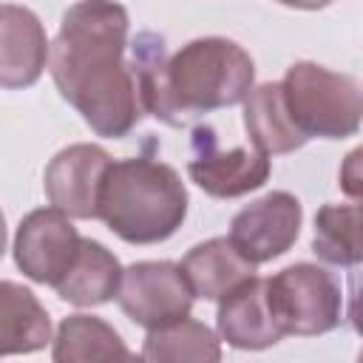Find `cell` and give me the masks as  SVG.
Wrapping results in <instances>:
<instances>
[{
	"instance_id": "obj_19",
	"label": "cell",
	"mask_w": 363,
	"mask_h": 363,
	"mask_svg": "<svg viewBox=\"0 0 363 363\" xmlns=\"http://www.w3.org/2000/svg\"><path fill=\"white\" fill-rule=\"evenodd\" d=\"M312 252L332 267H357L363 258L360 244V204H323L315 213Z\"/></svg>"
},
{
	"instance_id": "obj_18",
	"label": "cell",
	"mask_w": 363,
	"mask_h": 363,
	"mask_svg": "<svg viewBox=\"0 0 363 363\" xmlns=\"http://www.w3.org/2000/svg\"><path fill=\"white\" fill-rule=\"evenodd\" d=\"M139 357L153 360V363H164V360L213 363V360H221V340L207 323L184 315V318H176L156 329H147Z\"/></svg>"
},
{
	"instance_id": "obj_20",
	"label": "cell",
	"mask_w": 363,
	"mask_h": 363,
	"mask_svg": "<svg viewBox=\"0 0 363 363\" xmlns=\"http://www.w3.org/2000/svg\"><path fill=\"white\" fill-rule=\"evenodd\" d=\"M357 159H360V150H352L349 156H346V164L340 167V184H343V190L352 196V201H357L360 199V173H357Z\"/></svg>"
},
{
	"instance_id": "obj_15",
	"label": "cell",
	"mask_w": 363,
	"mask_h": 363,
	"mask_svg": "<svg viewBox=\"0 0 363 363\" xmlns=\"http://www.w3.org/2000/svg\"><path fill=\"white\" fill-rule=\"evenodd\" d=\"M122 281V264L119 258L99 241L82 238L79 252L68 272L57 281V295L71 306H102L116 298Z\"/></svg>"
},
{
	"instance_id": "obj_6",
	"label": "cell",
	"mask_w": 363,
	"mask_h": 363,
	"mask_svg": "<svg viewBox=\"0 0 363 363\" xmlns=\"http://www.w3.org/2000/svg\"><path fill=\"white\" fill-rule=\"evenodd\" d=\"M193 301L196 298L173 261H136L122 269L116 303L142 329H156L190 315Z\"/></svg>"
},
{
	"instance_id": "obj_17",
	"label": "cell",
	"mask_w": 363,
	"mask_h": 363,
	"mask_svg": "<svg viewBox=\"0 0 363 363\" xmlns=\"http://www.w3.org/2000/svg\"><path fill=\"white\" fill-rule=\"evenodd\" d=\"M113 357H133L125 346L119 332L96 318V315H68L57 326L51 337V360L57 363H79V360H113Z\"/></svg>"
},
{
	"instance_id": "obj_14",
	"label": "cell",
	"mask_w": 363,
	"mask_h": 363,
	"mask_svg": "<svg viewBox=\"0 0 363 363\" xmlns=\"http://www.w3.org/2000/svg\"><path fill=\"white\" fill-rule=\"evenodd\" d=\"M244 128L252 147L267 156H284L309 142L286 111L281 82H261L250 88L244 96Z\"/></svg>"
},
{
	"instance_id": "obj_12",
	"label": "cell",
	"mask_w": 363,
	"mask_h": 363,
	"mask_svg": "<svg viewBox=\"0 0 363 363\" xmlns=\"http://www.w3.org/2000/svg\"><path fill=\"white\" fill-rule=\"evenodd\" d=\"M216 326L218 337L227 340L233 349L258 352L275 346L284 335L267 301V278L252 275L241 281L235 289H230L224 298H218Z\"/></svg>"
},
{
	"instance_id": "obj_16",
	"label": "cell",
	"mask_w": 363,
	"mask_h": 363,
	"mask_svg": "<svg viewBox=\"0 0 363 363\" xmlns=\"http://www.w3.org/2000/svg\"><path fill=\"white\" fill-rule=\"evenodd\" d=\"M48 343L51 318L40 298L17 281H0V357L31 354Z\"/></svg>"
},
{
	"instance_id": "obj_2",
	"label": "cell",
	"mask_w": 363,
	"mask_h": 363,
	"mask_svg": "<svg viewBox=\"0 0 363 363\" xmlns=\"http://www.w3.org/2000/svg\"><path fill=\"white\" fill-rule=\"evenodd\" d=\"M133 74L142 113L170 128L238 105L255 85L252 57L227 37H199L164 57V40L142 34L133 43Z\"/></svg>"
},
{
	"instance_id": "obj_8",
	"label": "cell",
	"mask_w": 363,
	"mask_h": 363,
	"mask_svg": "<svg viewBox=\"0 0 363 363\" xmlns=\"http://www.w3.org/2000/svg\"><path fill=\"white\" fill-rule=\"evenodd\" d=\"M82 235L71 224V218L57 207L31 210L20 218L14 233V264L17 269L45 286H57V281L68 272L79 252Z\"/></svg>"
},
{
	"instance_id": "obj_11",
	"label": "cell",
	"mask_w": 363,
	"mask_h": 363,
	"mask_svg": "<svg viewBox=\"0 0 363 363\" xmlns=\"http://www.w3.org/2000/svg\"><path fill=\"white\" fill-rule=\"evenodd\" d=\"M48 34L40 17L14 3H0V88L34 85L48 65Z\"/></svg>"
},
{
	"instance_id": "obj_3",
	"label": "cell",
	"mask_w": 363,
	"mask_h": 363,
	"mask_svg": "<svg viewBox=\"0 0 363 363\" xmlns=\"http://www.w3.org/2000/svg\"><path fill=\"white\" fill-rule=\"evenodd\" d=\"M182 176L150 156L111 162L96 196V218L128 244H159L187 218Z\"/></svg>"
},
{
	"instance_id": "obj_9",
	"label": "cell",
	"mask_w": 363,
	"mask_h": 363,
	"mask_svg": "<svg viewBox=\"0 0 363 363\" xmlns=\"http://www.w3.org/2000/svg\"><path fill=\"white\" fill-rule=\"evenodd\" d=\"M301 201L286 190H272L233 216L227 238L250 264L258 267L289 252L301 235Z\"/></svg>"
},
{
	"instance_id": "obj_10",
	"label": "cell",
	"mask_w": 363,
	"mask_h": 363,
	"mask_svg": "<svg viewBox=\"0 0 363 363\" xmlns=\"http://www.w3.org/2000/svg\"><path fill=\"white\" fill-rule=\"evenodd\" d=\"M111 162H113L111 153L91 142H77L62 147L45 164L43 173L45 199L68 218H82V221L96 218L99 182Z\"/></svg>"
},
{
	"instance_id": "obj_5",
	"label": "cell",
	"mask_w": 363,
	"mask_h": 363,
	"mask_svg": "<svg viewBox=\"0 0 363 363\" xmlns=\"http://www.w3.org/2000/svg\"><path fill=\"white\" fill-rule=\"evenodd\" d=\"M267 301L284 337L326 335L343 320L340 284L329 269L309 261H298L267 278Z\"/></svg>"
},
{
	"instance_id": "obj_13",
	"label": "cell",
	"mask_w": 363,
	"mask_h": 363,
	"mask_svg": "<svg viewBox=\"0 0 363 363\" xmlns=\"http://www.w3.org/2000/svg\"><path fill=\"white\" fill-rule=\"evenodd\" d=\"M179 269L193 298H201V301H218L230 289H235L241 281L255 275V264H250L227 235L207 238L193 250H187Z\"/></svg>"
},
{
	"instance_id": "obj_7",
	"label": "cell",
	"mask_w": 363,
	"mask_h": 363,
	"mask_svg": "<svg viewBox=\"0 0 363 363\" xmlns=\"http://www.w3.org/2000/svg\"><path fill=\"white\" fill-rule=\"evenodd\" d=\"M193 156L187 162L190 179L213 199H238L267 184L272 164L258 147H218V136L210 125L193 128Z\"/></svg>"
},
{
	"instance_id": "obj_4",
	"label": "cell",
	"mask_w": 363,
	"mask_h": 363,
	"mask_svg": "<svg viewBox=\"0 0 363 363\" xmlns=\"http://www.w3.org/2000/svg\"><path fill=\"white\" fill-rule=\"evenodd\" d=\"M281 91L292 122L306 139H346L360 130L363 94L352 74L301 60L286 68Z\"/></svg>"
},
{
	"instance_id": "obj_22",
	"label": "cell",
	"mask_w": 363,
	"mask_h": 363,
	"mask_svg": "<svg viewBox=\"0 0 363 363\" xmlns=\"http://www.w3.org/2000/svg\"><path fill=\"white\" fill-rule=\"evenodd\" d=\"M6 241H9V233H6V216H3V210H0V258H3V252H6Z\"/></svg>"
},
{
	"instance_id": "obj_1",
	"label": "cell",
	"mask_w": 363,
	"mask_h": 363,
	"mask_svg": "<svg viewBox=\"0 0 363 363\" xmlns=\"http://www.w3.org/2000/svg\"><path fill=\"white\" fill-rule=\"evenodd\" d=\"M130 17L116 0H79L48 48V71L60 96L105 139L128 136L142 119L133 65L125 62Z\"/></svg>"
},
{
	"instance_id": "obj_21",
	"label": "cell",
	"mask_w": 363,
	"mask_h": 363,
	"mask_svg": "<svg viewBox=\"0 0 363 363\" xmlns=\"http://www.w3.org/2000/svg\"><path fill=\"white\" fill-rule=\"evenodd\" d=\"M281 6H289V9H301V11H318V9H326L332 6L335 0H275Z\"/></svg>"
}]
</instances>
